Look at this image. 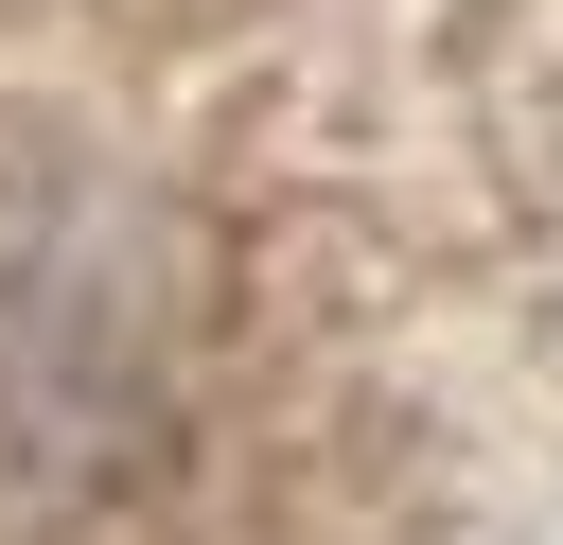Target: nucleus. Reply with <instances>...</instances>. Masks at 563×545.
<instances>
[{"mask_svg":"<svg viewBox=\"0 0 563 545\" xmlns=\"http://www.w3.org/2000/svg\"><path fill=\"white\" fill-rule=\"evenodd\" d=\"M176 457V281L141 211H0V545H123Z\"/></svg>","mask_w":563,"mask_h":545,"instance_id":"nucleus-1","label":"nucleus"}]
</instances>
